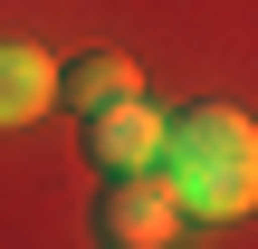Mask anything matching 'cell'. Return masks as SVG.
Wrapping results in <instances>:
<instances>
[{"label": "cell", "mask_w": 258, "mask_h": 249, "mask_svg": "<svg viewBox=\"0 0 258 249\" xmlns=\"http://www.w3.org/2000/svg\"><path fill=\"white\" fill-rule=\"evenodd\" d=\"M96 230L115 249H163V240H182V202L163 192V173H115L96 202Z\"/></svg>", "instance_id": "7a4b0ae2"}, {"label": "cell", "mask_w": 258, "mask_h": 249, "mask_svg": "<svg viewBox=\"0 0 258 249\" xmlns=\"http://www.w3.org/2000/svg\"><path fill=\"white\" fill-rule=\"evenodd\" d=\"M144 86V67L124 58V48H96V58H77L67 77H57V96L77 106V115H96V106H115V96H134Z\"/></svg>", "instance_id": "5b68a950"}, {"label": "cell", "mask_w": 258, "mask_h": 249, "mask_svg": "<svg viewBox=\"0 0 258 249\" xmlns=\"http://www.w3.org/2000/svg\"><path fill=\"white\" fill-rule=\"evenodd\" d=\"M57 106V58L29 38H0V125H29Z\"/></svg>", "instance_id": "277c9868"}, {"label": "cell", "mask_w": 258, "mask_h": 249, "mask_svg": "<svg viewBox=\"0 0 258 249\" xmlns=\"http://www.w3.org/2000/svg\"><path fill=\"white\" fill-rule=\"evenodd\" d=\"M163 125H172V115H153V106H144V86H134V96H115V106H96V115H86V144H96V163H105V173H153Z\"/></svg>", "instance_id": "3957f363"}, {"label": "cell", "mask_w": 258, "mask_h": 249, "mask_svg": "<svg viewBox=\"0 0 258 249\" xmlns=\"http://www.w3.org/2000/svg\"><path fill=\"white\" fill-rule=\"evenodd\" d=\"M153 173L191 221H239V211H258V125L239 106H191L163 125Z\"/></svg>", "instance_id": "6da1fadb"}]
</instances>
